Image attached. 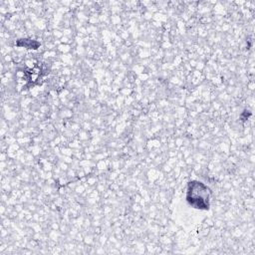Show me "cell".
<instances>
[{"label":"cell","mask_w":255,"mask_h":255,"mask_svg":"<svg viewBox=\"0 0 255 255\" xmlns=\"http://www.w3.org/2000/svg\"><path fill=\"white\" fill-rule=\"evenodd\" d=\"M187 201L195 208L206 209L209 206V189L202 182L192 181L188 185Z\"/></svg>","instance_id":"obj_1"}]
</instances>
